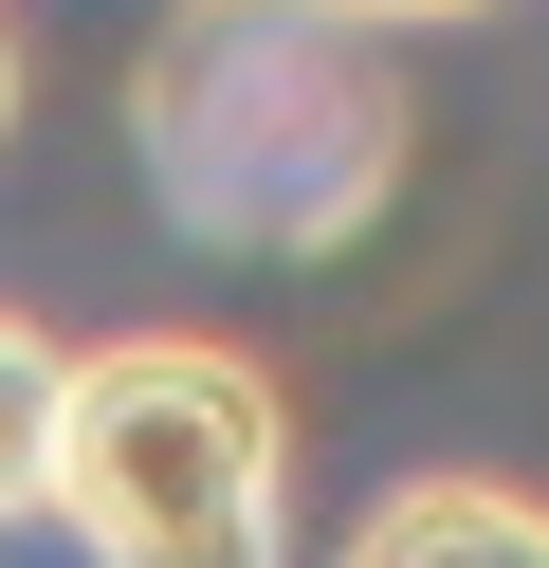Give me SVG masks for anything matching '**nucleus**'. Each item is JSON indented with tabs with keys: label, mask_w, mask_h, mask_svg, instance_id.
Wrapping results in <instances>:
<instances>
[{
	"label": "nucleus",
	"mask_w": 549,
	"mask_h": 568,
	"mask_svg": "<svg viewBox=\"0 0 549 568\" xmlns=\"http://www.w3.org/2000/svg\"><path fill=\"white\" fill-rule=\"evenodd\" d=\"M55 514L92 568H275L293 531V440L275 385L202 331H110L55 385Z\"/></svg>",
	"instance_id": "f03ea898"
},
{
	"label": "nucleus",
	"mask_w": 549,
	"mask_h": 568,
	"mask_svg": "<svg viewBox=\"0 0 549 568\" xmlns=\"http://www.w3.org/2000/svg\"><path fill=\"white\" fill-rule=\"evenodd\" d=\"M0 129H19V38H0Z\"/></svg>",
	"instance_id": "423d86ee"
},
{
	"label": "nucleus",
	"mask_w": 549,
	"mask_h": 568,
	"mask_svg": "<svg viewBox=\"0 0 549 568\" xmlns=\"http://www.w3.org/2000/svg\"><path fill=\"white\" fill-rule=\"evenodd\" d=\"M55 385H73V367L19 331V312H0V531L55 514Z\"/></svg>",
	"instance_id": "20e7f679"
},
{
	"label": "nucleus",
	"mask_w": 549,
	"mask_h": 568,
	"mask_svg": "<svg viewBox=\"0 0 549 568\" xmlns=\"http://www.w3.org/2000/svg\"><path fill=\"white\" fill-rule=\"evenodd\" d=\"M129 129H146L165 221L238 239V257H329L403 184V92L293 0H183L129 74Z\"/></svg>",
	"instance_id": "f257e3e1"
},
{
	"label": "nucleus",
	"mask_w": 549,
	"mask_h": 568,
	"mask_svg": "<svg viewBox=\"0 0 549 568\" xmlns=\"http://www.w3.org/2000/svg\"><path fill=\"white\" fill-rule=\"evenodd\" d=\"M348 568H549V495H512V477H403V495H366Z\"/></svg>",
	"instance_id": "7ed1b4c3"
},
{
	"label": "nucleus",
	"mask_w": 549,
	"mask_h": 568,
	"mask_svg": "<svg viewBox=\"0 0 549 568\" xmlns=\"http://www.w3.org/2000/svg\"><path fill=\"white\" fill-rule=\"evenodd\" d=\"M293 19H329V38H385V19H495V0H293Z\"/></svg>",
	"instance_id": "39448f33"
}]
</instances>
